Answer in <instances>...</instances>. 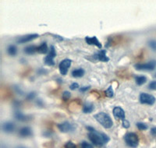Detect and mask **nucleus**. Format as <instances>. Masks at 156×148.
<instances>
[{"instance_id":"nucleus-1","label":"nucleus","mask_w":156,"mask_h":148,"mask_svg":"<svg viewBox=\"0 0 156 148\" xmlns=\"http://www.w3.org/2000/svg\"><path fill=\"white\" fill-rule=\"evenodd\" d=\"M87 130L89 131L88 138L91 143L96 146H102L103 145L107 143L109 141L110 138L104 132H99L96 131L94 128L90 126L87 127Z\"/></svg>"},{"instance_id":"nucleus-2","label":"nucleus","mask_w":156,"mask_h":148,"mask_svg":"<svg viewBox=\"0 0 156 148\" xmlns=\"http://www.w3.org/2000/svg\"><path fill=\"white\" fill-rule=\"evenodd\" d=\"M94 118L105 129H109L113 125L111 117L105 112H99L94 115Z\"/></svg>"},{"instance_id":"nucleus-3","label":"nucleus","mask_w":156,"mask_h":148,"mask_svg":"<svg viewBox=\"0 0 156 148\" xmlns=\"http://www.w3.org/2000/svg\"><path fill=\"white\" fill-rule=\"evenodd\" d=\"M124 140L126 144L130 147L135 148L138 146L139 138L134 132H127L124 136Z\"/></svg>"},{"instance_id":"nucleus-4","label":"nucleus","mask_w":156,"mask_h":148,"mask_svg":"<svg viewBox=\"0 0 156 148\" xmlns=\"http://www.w3.org/2000/svg\"><path fill=\"white\" fill-rule=\"evenodd\" d=\"M156 68V60H151L146 63H137L134 65V69L136 70L153 71Z\"/></svg>"},{"instance_id":"nucleus-5","label":"nucleus","mask_w":156,"mask_h":148,"mask_svg":"<svg viewBox=\"0 0 156 148\" xmlns=\"http://www.w3.org/2000/svg\"><path fill=\"white\" fill-rule=\"evenodd\" d=\"M56 56V51L55 49V47L53 45H51L50 47V51L48 52V55L44 58V62L45 65H49V66H52L55 65V62H54V58Z\"/></svg>"},{"instance_id":"nucleus-6","label":"nucleus","mask_w":156,"mask_h":148,"mask_svg":"<svg viewBox=\"0 0 156 148\" xmlns=\"http://www.w3.org/2000/svg\"><path fill=\"white\" fill-rule=\"evenodd\" d=\"M140 102L141 104L152 105L155 102V97L147 93H141L140 94Z\"/></svg>"},{"instance_id":"nucleus-7","label":"nucleus","mask_w":156,"mask_h":148,"mask_svg":"<svg viewBox=\"0 0 156 148\" xmlns=\"http://www.w3.org/2000/svg\"><path fill=\"white\" fill-rule=\"evenodd\" d=\"M71 63H72V61L69 58H65L62 61H61L59 65H58V69H59V72H60L61 75L65 76V75L67 74Z\"/></svg>"},{"instance_id":"nucleus-8","label":"nucleus","mask_w":156,"mask_h":148,"mask_svg":"<svg viewBox=\"0 0 156 148\" xmlns=\"http://www.w3.org/2000/svg\"><path fill=\"white\" fill-rule=\"evenodd\" d=\"M39 35L37 33H30V34H26V35L21 36L16 40V42L18 44H24V43L29 42L30 41H33L34 39L37 38Z\"/></svg>"},{"instance_id":"nucleus-9","label":"nucleus","mask_w":156,"mask_h":148,"mask_svg":"<svg viewBox=\"0 0 156 148\" xmlns=\"http://www.w3.org/2000/svg\"><path fill=\"white\" fill-rule=\"evenodd\" d=\"M58 130L62 132H69L74 130V127L69 122H63L57 125Z\"/></svg>"},{"instance_id":"nucleus-10","label":"nucleus","mask_w":156,"mask_h":148,"mask_svg":"<svg viewBox=\"0 0 156 148\" xmlns=\"http://www.w3.org/2000/svg\"><path fill=\"white\" fill-rule=\"evenodd\" d=\"M92 57L95 60H98V61H101V62H108L109 61V58L106 55L105 50H101L98 53L94 54Z\"/></svg>"},{"instance_id":"nucleus-11","label":"nucleus","mask_w":156,"mask_h":148,"mask_svg":"<svg viewBox=\"0 0 156 148\" xmlns=\"http://www.w3.org/2000/svg\"><path fill=\"white\" fill-rule=\"evenodd\" d=\"M113 115L116 119L123 120L125 119V111H123L122 107H115L113 108Z\"/></svg>"},{"instance_id":"nucleus-12","label":"nucleus","mask_w":156,"mask_h":148,"mask_svg":"<svg viewBox=\"0 0 156 148\" xmlns=\"http://www.w3.org/2000/svg\"><path fill=\"white\" fill-rule=\"evenodd\" d=\"M16 125L12 122H5L2 125V129L5 133H11L15 130Z\"/></svg>"},{"instance_id":"nucleus-13","label":"nucleus","mask_w":156,"mask_h":148,"mask_svg":"<svg viewBox=\"0 0 156 148\" xmlns=\"http://www.w3.org/2000/svg\"><path fill=\"white\" fill-rule=\"evenodd\" d=\"M14 117L17 121H20V122H27V121H30L31 119V117L30 115H23V113L20 112L19 110L15 111Z\"/></svg>"},{"instance_id":"nucleus-14","label":"nucleus","mask_w":156,"mask_h":148,"mask_svg":"<svg viewBox=\"0 0 156 148\" xmlns=\"http://www.w3.org/2000/svg\"><path fill=\"white\" fill-rule=\"evenodd\" d=\"M18 134H19V136L20 137L23 138H26V137H29L32 135V130L30 129V127L28 126H24L20 128L18 132Z\"/></svg>"},{"instance_id":"nucleus-15","label":"nucleus","mask_w":156,"mask_h":148,"mask_svg":"<svg viewBox=\"0 0 156 148\" xmlns=\"http://www.w3.org/2000/svg\"><path fill=\"white\" fill-rule=\"evenodd\" d=\"M85 41L88 44L90 45H95L97 46L98 48H102V45L100 43V41H98V39L97 38V37L94 36V37H85Z\"/></svg>"},{"instance_id":"nucleus-16","label":"nucleus","mask_w":156,"mask_h":148,"mask_svg":"<svg viewBox=\"0 0 156 148\" xmlns=\"http://www.w3.org/2000/svg\"><path fill=\"white\" fill-rule=\"evenodd\" d=\"M94 109V106L92 103L87 102L83 104V112L85 113V114H90V113L92 112Z\"/></svg>"},{"instance_id":"nucleus-17","label":"nucleus","mask_w":156,"mask_h":148,"mask_svg":"<svg viewBox=\"0 0 156 148\" xmlns=\"http://www.w3.org/2000/svg\"><path fill=\"white\" fill-rule=\"evenodd\" d=\"M24 53H26L27 55H33L36 51H37V47L35 45H29L25 47L23 49Z\"/></svg>"},{"instance_id":"nucleus-18","label":"nucleus","mask_w":156,"mask_h":148,"mask_svg":"<svg viewBox=\"0 0 156 148\" xmlns=\"http://www.w3.org/2000/svg\"><path fill=\"white\" fill-rule=\"evenodd\" d=\"M48 51V45L46 42L41 43L39 46H37V52L41 53V54H46Z\"/></svg>"},{"instance_id":"nucleus-19","label":"nucleus","mask_w":156,"mask_h":148,"mask_svg":"<svg viewBox=\"0 0 156 148\" xmlns=\"http://www.w3.org/2000/svg\"><path fill=\"white\" fill-rule=\"evenodd\" d=\"M84 73H85L84 69H82V68H79V69H74V70L72 72V76H73V77L79 78V77H82V76L84 75Z\"/></svg>"},{"instance_id":"nucleus-20","label":"nucleus","mask_w":156,"mask_h":148,"mask_svg":"<svg viewBox=\"0 0 156 148\" xmlns=\"http://www.w3.org/2000/svg\"><path fill=\"white\" fill-rule=\"evenodd\" d=\"M135 82L138 86H141L147 82V77L145 76H137L135 77Z\"/></svg>"},{"instance_id":"nucleus-21","label":"nucleus","mask_w":156,"mask_h":148,"mask_svg":"<svg viewBox=\"0 0 156 148\" xmlns=\"http://www.w3.org/2000/svg\"><path fill=\"white\" fill-rule=\"evenodd\" d=\"M7 53L10 56H15L16 55V53H17V48L15 45H12V44L9 45L7 48Z\"/></svg>"},{"instance_id":"nucleus-22","label":"nucleus","mask_w":156,"mask_h":148,"mask_svg":"<svg viewBox=\"0 0 156 148\" xmlns=\"http://www.w3.org/2000/svg\"><path fill=\"white\" fill-rule=\"evenodd\" d=\"M105 95H106L108 97H113L114 92H113V89H112V86H108V88L105 90Z\"/></svg>"},{"instance_id":"nucleus-23","label":"nucleus","mask_w":156,"mask_h":148,"mask_svg":"<svg viewBox=\"0 0 156 148\" xmlns=\"http://www.w3.org/2000/svg\"><path fill=\"white\" fill-rule=\"evenodd\" d=\"M148 46L151 50L156 51V40H150L148 41Z\"/></svg>"},{"instance_id":"nucleus-24","label":"nucleus","mask_w":156,"mask_h":148,"mask_svg":"<svg viewBox=\"0 0 156 148\" xmlns=\"http://www.w3.org/2000/svg\"><path fill=\"white\" fill-rule=\"evenodd\" d=\"M136 125L140 130H146L147 129V125L144 122H137Z\"/></svg>"},{"instance_id":"nucleus-25","label":"nucleus","mask_w":156,"mask_h":148,"mask_svg":"<svg viewBox=\"0 0 156 148\" xmlns=\"http://www.w3.org/2000/svg\"><path fill=\"white\" fill-rule=\"evenodd\" d=\"M70 96H71L70 92L68 91V90H66V91H64L63 93H62V99H63V100H69Z\"/></svg>"},{"instance_id":"nucleus-26","label":"nucleus","mask_w":156,"mask_h":148,"mask_svg":"<svg viewBox=\"0 0 156 148\" xmlns=\"http://www.w3.org/2000/svg\"><path fill=\"white\" fill-rule=\"evenodd\" d=\"M35 96H36V93H35V92H34V91H31V92H30V93H29L28 94H27V97H26V99H27V100H33V99H34V97H35Z\"/></svg>"},{"instance_id":"nucleus-27","label":"nucleus","mask_w":156,"mask_h":148,"mask_svg":"<svg viewBox=\"0 0 156 148\" xmlns=\"http://www.w3.org/2000/svg\"><path fill=\"white\" fill-rule=\"evenodd\" d=\"M80 146H81V148H94L92 145L90 144V143H87V142H86V141L82 142Z\"/></svg>"},{"instance_id":"nucleus-28","label":"nucleus","mask_w":156,"mask_h":148,"mask_svg":"<svg viewBox=\"0 0 156 148\" xmlns=\"http://www.w3.org/2000/svg\"><path fill=\"white\" fill-rule=\"evenodd\" d=\"M148 88L150 89V90H156V80H154V81H151V83H149Z\"/></svg>"},{"instance_id":"nucleus-29","label":"nucleus","mask_w":156,"mask_h":148,"mask_svg":"<svg viewBox=\"0 0 156 148\" xmlns=\"http://www.w3.org/2000/svg\"><path fill=\"white\" fill-rule=\"evenodd\" d=\"M65 148H77V147H76V146L73 143V142L68 141L67 143L65 144Z\"/></svg>"},{"instance_id":"nucleus-30","label":"nucleus","mask_w":156,"mask_h":148,"mask_svg":"<svg viewBox=\"0 0 156 148\" xmlns=\"http://www.w3.org/2000/svg\"><path fill=\"white\" fill-rule=\"evenodd\" d=\"M129 126H130V124H129V121H127V120L126 119H124L123 121H122V127H123V128H125V129H128Z\"/></svg>"},{"instance_id":"nucleus-31","label":"nucleus","mask_w":156,"mask_h":148,"mask_svg":"<svg viewBox=\"0 0 156 148\" xmlns=\"http://www.w3.org/2000/svg\"><path fill=\"white\" fill-rule=\"evenodd\" d=\"M78 87H79V84H78V83H75V82H74V83H72V84L69 86V89H70V90H76V89H77Z\"/></svg>"},{"instance_id":"nucleus-32","label":"nucleus","mask_w":156,"mask_h":148,"mask_svg":"<svg viewBox=\"0 0 156 148\" xmlns=\"http://www.w3.org/2000/svg\"><path fill=\"white\" fill-rule=\"evenodd\" d=\"M90 88V86H82V87H80V92H85V91H87V90H89V89Z\"/></svg>"},{"instance_id":"nucleus-33","label":"nucleus","mask_w":156,"mask_h":148,"mask_svg":"<svg viewBox=\"0 0 156 148\" xmlns=\"http://www.w3.org/2000/svg\"><path fill=\"white\" fill-rule=\"evenodd\" d=\"M151 134L152 136H156V127H152L151 129Z\"/></svg>"},{"instance_id":"nucleus-34","label":"nucleus","mask_w":156,"mask_h":148,"mask_svg":"<svg viewBox=\"0 0 156 148\" xmlns=\"http://www.w3.org/2000/svg\"><path fill=\"white\" fill-rule=\"evenodd\" d=\"M17 148H27V147H24V146H19V147Z\"/></svg>"}]
</instances>
